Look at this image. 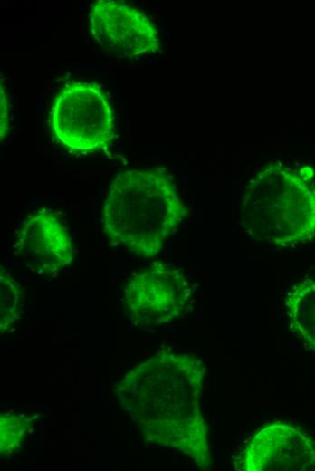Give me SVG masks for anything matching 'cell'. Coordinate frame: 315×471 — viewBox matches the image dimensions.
I'll return each mask as SVG.
<instances>
[{
	"label": "cell",
	"instance_id": "2",
	"mask_svg": "<svg viewBox=\"0 0 315 471\" xmlns=\"http://www.w3.org/2000/svg\"><path fill=\"white\" fill-rule=\"evenodd\" d=\"M186 214L165 170L130 168L110 183L102 209L103 232L114 245L145 258L158 255Z\"/></svg>",
	"mask_w": 315,
	"mask_h": 471
},
{
	"label": "cell",
	"instance_id": "11",
	"mask_svg": "<svg viewBox=\"0 0 315 471\" xmlns=\"http://www.w3.org/2000/svg\"><path fill=\"white\" fill-rule=\"evenodd\" d=\"M33 418L13 411L0 415V452L2 457L15 454L33 427Z\"/></svg>",
	"mask_w": 315,
	"mask_h": 471
},
{
	"label": "cell",
	"instance_id": "9",
	"mask_svg": "<svg viewBox=\"0 0 315 471\" xmlns=\"http://www.w3.org/2000/svg\"><path fill=\"white\" fill-rule=\"evenodd\" d=\"M285 306L293 332L315 350V277L292 286L286 294Z\"/></svg>",
	"mask_w": 315,
	"mask_h": 471
},
{
	"label": "cell",
	"instance_id": "3",
	"mask_svg": "<svg viewBox=\"0 0 315 471\" xmlns=\"http://www.w3.org/2000/svg\"><path fill=\"white\" fill-rule=\"evenodd\" d=\"M241 219L255 240L286 247L315 236V189L282 164H270L248 182Z\"/></svg>",
	"mask_w": 315,
	"mask_h": 471
},
{
	"label": "cell",
	"instance_id": "8",
	"mask_svg": "<svg viewBox=\"0 0 315 471\" xmlns=\"http://www.w3.org/2000/svg\"><path fill=\"white\" fill-rule=\"evenodd\" d=\"M14 252L28 268L42 276L64 271L75 255L67 227L48 209L28 216L16 236Z\"/></svg>",
	"mask_w": 315,
	"mask_h": 471
},
{
	"label": "cell",
	"instance_id": "4",
	"mask_svg": "<svg viewBox=\"0 0 315 471\" xmlns=\"http://www.w3.org/2000/svg\"><path fill=\"white\" fill-rule=\"evenodd\" d=\"M50 126L57 142L77 153L110 148L115 133L110 102L92 82H73L61 89L51 107Z\"/></svg>",
	"mask_w": 315,
	"mask_h": 471
},
{
	"label": "cell",
	"instance_id": "5",
	"mask_svg": "<svg viewBox=\"0 0 315 471\" xmlns=\"http://www.w3.org/2000/svg\"><path fill=\"white\" fill-rule=\"evenodd\" d=\"M122 295L124 308L133 323L151 327L180 317L191 300L192 289L181 269L157 262L135 272Z\"/></svg>",
	"mask_w": 315,
	"mask_h": 471
},
{
	"label": "cell",
	"instance_id": "1",
	"mask_svg": "<svg viewBox=\"0 0 315 471\" xmlns=\"http://www.w3.org/2000/svg\"><path fill=\"white\" fill-rule=\"evenodd\" d=\"M205 373L196 356L162 351L128 371L114 389L144 440L186 455L201 470L212 463L201 407Z\"/></svg>",
	"mask_w": 315,
	"mask_h": 471
},
{
	"label": "cell",
	"instance_id": "12",
	"mask_svg": "<svg viewBox=\"0 0 315 471\" xmlns=\"http://www.w3.org/2000/svg\"><path fill=\"white\" fill-rule=\"evenodd\" d=\"M1 141L5 139L8 132V116H7V102L5 92L1 90Z\"/></svg>",
	"mask_w": 315,
	"mask_h": 471
},
{
	"label": "cell",
	"instance_id": "10",
	"mask_svg": "<svg viewBox=\"0 0 315 471\" xmlns=\"http://www.w3.org/2000/svg\"><path fill=\"white\" fill-rule=\"evenodd\" d=\"M24 291L7 270L0 271V331L1 335L9 332L22 316Z\"/></svg>",
	"mask_w": 315,
	"mask_h": 471
},
{
	"label": "cell",
	"instance_id": "7",
	"mask_svg": "<svg viewBox=\"0 0 315 471\" xmlns=\"http://www.w3.org/2000/svg\"><path fill=\"white\" fill-rule=\"evenodd\" d=\"M236 468L243 471L315 470V442L292 426L272 423L250 438Z\"/></svg>",
	"mask_w": 315,
	"mask_h": 471
},
{
	"label": "cell",
	"instance_id": "6",
	"mask_svg": "<svg viewBox=\"0 0 315 471\" xmlns=\"http://www.w3.org/2000/svg\"><path fill=\"white\" fill-rule=\"evenodd\" d=\"M91 34L106 52L134 58L157 52L159 33L141 11L121 1L98 0L89 13Z\"/></svg>",
	"mask_w": 315,
	"mask_h": 471
}]
</instances>
